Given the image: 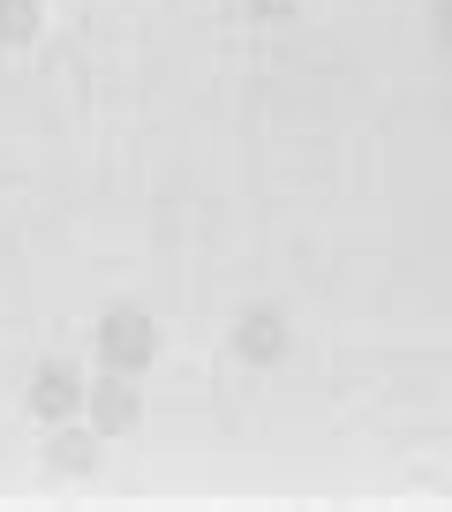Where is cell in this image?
I'll return each mask as SVG.
<instances>
[{
  "label": "cell",
  "instance_id": "obj_5",
  "mask_svg": "<svg viewBox=\"0 0 452 512\" xmlns=\"http://www.w3.org/2000/svg\"><path fill=\"white\" fill-rule=\"evenodd\" d=\"M98 445H106V437H98L91 422H61V430H46V467H61V475H83Z\"/></svg>",
  "mask_w": 452,
  "mask_h": 512
},
{
  "label": "cell",
  "instance_id": "obj_4",
  "mask_svg": "<svg viewBox=\"0 0 452 512\" xmlns=\"http://www.w3.org/2000/svg\"><path fill=\"white\" fill-rule=\"evenodd\" d=\"M234 354H242V362H279V354H287V317H279V309H249L242 324H234Z\"/></svg>",
  "mask_w": 452,
  "mask_h": 512
},
{
  "label": "cell",
  "instance_id": "obj_2",
  "mask_svg": "<svg viewBox=\"0 0 452 512\" xmlns=\"http://www.w3.org/2000/svg\"><path fill=\"white\" fill-rule=\"evenodd\" d=\"M83 422H91L98 437H129L136 422H144V392H136L129 369H98L91 400H83Z\"/></svg>",
  "mask_w": 452,
  "mask_h": 512
},
{
  "label": "cell",
  "instance_id": "obj_6",
  "mask_svg": "<svg viewBox=\"0 0 452 512\" xmlns=\"http://www.w3.org/2000/svg\"><path fill=\"white\" fill-rule=\"evenodd\" d=\"M38 31H46V0H0V46L8 53L38 46Z\"/></svg>",
  "mask_w": 452,
  "mask_h": 512
},
{
  "label": "cell",
  "instance_id": "obj_1",
  "mask_svg": "<svg viewBox=\"0 0 452 512\" xmlns=\"http://www.w3.org/2000/svg\"><path fill=\"white\" fill-rule=\"evenodd\" d=\"M159 362V317L136 302L106 309L98 317V369H129V377H144V369Z\"/></svg>",
  "mask_w": 452,
  "mask_h": 512
},
{
  "label": "cell",
  "instance_id": "obj_7",
  "mask_svg": "<svg viewBox=\"0 0 452 512\" xmlns=\"http://www.w3.org/2000/svg\"><path fill=\"white\" fill-rule=\"evenodd\" d=\"M249 8H257V16H279V8H287V0H249Z\"/></svg>",
  "mask_w": 452,
  "mask_h": 512
},
{
  "label": "cell",
  "instance_id": "obj_3",
  "mask_svg": "<svg viewBox=\"0 0 452 512\" xmlns=\"http://www.w3.org/2000/svg\"><path fill=\"white\" fill-rule=\"evenodd\" d=\"M83 400H91V384H83L68 362H46V369L31 377V415L46 422V430H61V422H83Z\"/></svg>",
  "mask_w": 452,
  "mask_h": 512
}]
</instances>
